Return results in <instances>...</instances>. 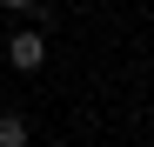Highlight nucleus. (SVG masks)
Listing matches in <instances>:
<instances>
[{
  "label": "nucleus",
  "instance_id": "f257e3e1",
  "mask_svg": "<svg viewBox=\"0 0 154 147\" xmlns=\"http://www.w3.org/2000/svg\"><path fill=\"white\" fill-rule=\"evenodd\" d=\"M7 60H14L20 74H34V67L47 60V34H40V27H27V34H14V40H7Z\"/></svg>",
  "mask_w": 154,
  "mask_h": 147
},
{
  "label": "nucleus",
  "instance_id": "f03ea898",
  "mask_svg": "<svg viewBox=\"0 0 154 147\" xmlns=\"http://www.w3.org/2000/svg\"><path fill=\"white\" fill-rule=\"evenodd\" d=\"M34 134H27V120L20 114H0V147H27Z\"/></svg>",
  "mask_w": 154,
  "mask_h": 147
},
{
  "label": "nucleus",
  "instance_id": "7ed1b4c3",
  "mask_svg": "<svg viewBox=\"0 0 154 147\" xmlns=\"http://www.w3.org/2000/svg\"><path fill=\"white\" fill-rule=\"evenodd\" d=\"M0 7H14V14H27V7H34V0H0Z\"/></svg>",
  "mask_w": 154,
  "mask_h": 147
}]
</instances>
